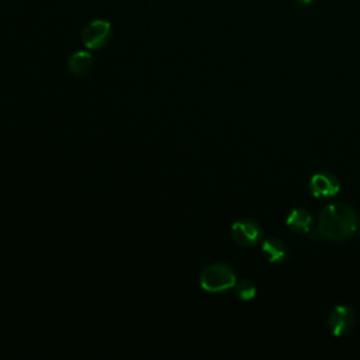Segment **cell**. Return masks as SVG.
<instances>
[{"label":"cell","instance_id":"obj_1","mask_svg":"<svg viewBox=\"0 0 360 360\" xmlns=\"http://www.w3.org/2000/svg\"><path fill=\"white\" fill-rule=\"evenodd\" d=\"M356 211L345 203L326 206L318 218V234L329 241L342 242L350 238L357 229Z\"/></svg>","mask_w":360,"mask_h":360},{"label":"cell","instance_id":"obj_2","mask_svg":"<svg viewBox=\"0 0 360 360\" xmlns=\"http://www.w3.org/2000/svg\"><path fill=\"white\" fill-rule=\"evenodd\" d=\"M236 276L234 270L224 263L207 266L200 277L201 287L208 293H222L235 286Z\"/></svg>","mask_w":360,"mask_h":360},{"label":"cell","instance_id":"obj_3","mask_svg":"<svg viewBox=\"0 0 360 360\" xmlns=\"http://www.w3.org/2000/svg\"><path fill=\"white\" fill-rule=\"evenodd\" d=\"M110 37H112V25L100 19L91 22L82 33V41L89 50L103 48L109 43Z\"/></svg>","mask_w":360,"mask_h":360},{"label":"cell","instance_id":"obj_4","mask_svg":"<svg viewBox=\"0 0 360 360\" xmlns=\"http://www.w3.org/2000/svg\"><path fill=\"white\" fill-rule=\"evenodd\" d=\"M232 239L241 246H253L262 239L260 227L252 220H239L231 228Z\"/></svg>","mask_w":360,"mask_h":360},{"label":"cell","instance_id":"obj_5","mask_svg":"<svg viewBox=\"0 0 360 360\" xmlns=\"http://www.w3.org/2000/svg\"><path fill=\"white\" fill-rule=\"evenodd\" d=\"M356 322L354 312L346 305L335 307L328 318V326L335 336H343L349 333Z\"/></svg>","mask_w":360,"mask_h":360},{"label":"cell","instance_id":"obj_6","mask_svg":"<svg viewBox=\"0 0 360 360\" xmlns=\"http://www.w3.org/2000/svg\"><path fill=\"white\" fill-rule=\"evenodd\" d=\"M340 185L336 176L329 172H319L311 178L309 190L316 199H329L339 193Z\"/></svg>","mask_w":360,"mask_h":360},{"label":"cell","instance_id":"obj_7","mask_svg":"<svg viewBox=\"0 0 360 360\" xmlns=\"http://www.w3.org/2000/svg\"><path fill=\"white\" fill-rule=\"evenodd\" d=\"M286 224L297 234H307L312 228V215L304 208H295L288 214Z\"/></svg>","mask_w":360,"mask_h":360},{"label":"cell","instance_id":"obj_8","mask_svg":"<svg viewBox=\"0 0 360 360\" xmlns=\"http://www.w3.org/2000/svg\"><path fill=\"white\" fill-rule=\"evenodd\" d=\"M92 64H93L92 55L86 51H79L71 55V58L68 60V69L72 75L81 78L89 74Z\"/></svg>","mask_w":360,"mask_h":360},{"label":"cell","instance_id":"obj_9","mask_svg":"<svg viewBox=\"0 0 360 360\" xmlns=\"http://www.w3.org/2000/svg\"><path fill=\"white\" fill-rule=\"evenodd\" d=\"M262 251H263L265 256L267 258V260L272 262V263L283 262V260L287 259V255H288L286 245L276 238L266 239L262 244Z\"/></svg>","mask_w":360,"mask_h":360},{"label":"cell","instance_id":"obj_10","mask_svg":"<svg viewBox=\"0 0 360 360\" xmlns=\"http://www.w3.org/2000/svg\"><path fill=\"white\" fill-rule=\"evenodd\" d=\"M234 290H235L236 297L239 300H244V301H249V300H252L256 295V287L249 280L236 281L235 286H234Z\"/></svg>","mask_w":360,"mask_h":360},{"label":"cell","instance_id":"obj_11","mask_svg":"<svg viewBox=\"0 0 360 360\" xmlns=\"http://www.w3.org/2000/svg\"><path fill=\"white\" fill-rule=\"evenodd\" d=\"M297 4H300V5H311L314 0H295Z\"/></svg>","mask_w":360,"mask_h":360}]
</instances>
